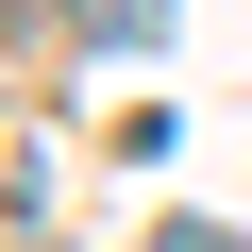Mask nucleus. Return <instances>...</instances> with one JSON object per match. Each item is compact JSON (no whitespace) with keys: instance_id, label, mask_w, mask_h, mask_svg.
Masks as SVG:
<instances>
[{"instance_id":"1","label":"nucleus","mask_w":252,"mask_h":252,"mask_svg":"<svg viewBox=\"0 0 252 252\" xmlns=\"http://www.w3.org/2000/svg\"><path fill=\"white\" fill-rule=\"evenodd\" d=\"M152 252H252V235H219V219H168V235H152Z\"/></svg>"},{"instance_id":"2","label":"nucleus","mask_w":252,"mask_h":252,"mask_svg":"<svg viewBox=\"0 0 252 252\" xmlns=\"http://www.w3.org/2000/svg\"><path fill=\"white\" fill-rule=\"evenodd\" d=\"M17 252H51V235H17Z\"/></svg>"}]
</instances>
